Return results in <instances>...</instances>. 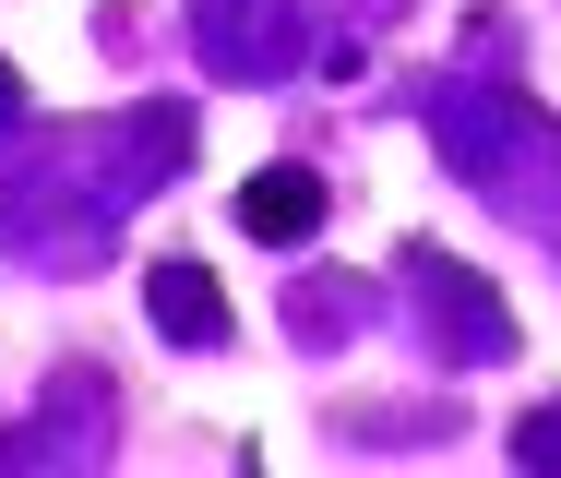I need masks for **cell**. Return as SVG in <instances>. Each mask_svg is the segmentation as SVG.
I'll return each instance as SVG.
<instances>
[{"instance_id":"obj_8","label":"cell","mask_w":561,"mask_h":478,"mask_svg":"<svg viewBox=\"0 0 561 478\" xmlns=\"http://www.w3.org/2000/svg\"><path fill=\"white\" fill-rule=\"evenodd\" d=\"M12 96H24V84H12V60H0V120H12Z\"/></svg>"},{"instance_id":"obj_7","label":"cell","mask_w":561,"mask_h":478,"mask_svg":"<svg viewBox=\"0 0 561 478\" xmlns=\"http://www.w3.org/2000/svg\"><path fill=\"white\" fill-rule=\"evenodd\" d=\"M287 323H358V287H335V275H311V287L287 299Z\"/></svg>"},{"instance_id":"obj_1","label":"cell","mask_w":561,"mask_h":478,"mask_svg":"<svg viewBox=\"0 0 561 478\" xmlns=\"http://www.w3.org/2000/svg\"><path fill=\"white\" fill-rule=\"evenodd\" d=\"M431 132H443L454 180H478L502 204H561V120L550 109H526L502 84H454V96H431Z\"/></svg>"},{"instance_id":"obj_4","label":"cell","mask_w":561,"mask_h":478,"mask_svg":"<svg viewBox=\"0 0 561 478\" xmlns=\"http://www.w3.org/2000/svg\"><path fill=\"white\" fill-rule=\"evenodd\" d=\"M144 311L168 323V348H227V287L204 263H156L144 275Z\"/></svg>"},{"instance_id":"obj_2","label":"cell","mask_w":561,"mask_h":478,"mask_svg":"<svg viewBox=\"0 0 561 478\" xmlns=\"http://www.w3.org/2000/svg\"><path fill=\"white\" fill-rule=\"evenodd\" d=\"M192 48L216 84H287L311 60V24L299 0H192Z\"/></svg>"},{"instance_id":"obj_6","label":"cell","mask_w":561,"mask_h":478,"mask_svg":"<svg viewBox=\"0 0 561 478\" xmlns=\"http://www.w3.org/2000/svg\"><path fill=\"white\" fill-rule=\"evenodd\" d=\"M514 467H526V478L561 467V407H526V419H514Z\"/></svg>"},{"instance_id":"obj_3","label":"cell","mask_w":561,"mask_h":478,"mask_svg":"<svg viewBox=\"0 0 561 478\" xmlns=\"http://www.w3.org/2000/svg\"><path fill=\"white\" fill-rule=\"evenodd\" d=\"M407 287H419V311H431V348H454L466 371L514 358V311H502V287H478L466 263H443V251H407Z\"/></svg>"},{"instance_id":"obj_5","label":"cell","mask_w":561,"mask_h":478,"mask_svg":"<svg viewBox=\"0 0 561 478\" xmlns=\"http://www.w3.org/2000/svg\"><path fill=\"white\" fill-rule=\"evenodd\" d=\"M239 228L251 239H311L323 228V180H311V168H263V180L239 192Z\"/></svg>"}]
</instances>
